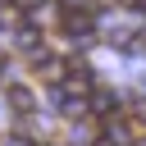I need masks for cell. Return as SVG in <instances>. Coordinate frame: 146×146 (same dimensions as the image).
Returning a JSON list of instances; mask_svg holds the SVG:
<instances>
[{"label": "cell", "mask_w": 146, "mask_h": 146, "mask_svg": "<svg viewBox=\"0 0 146 146\" xmlns=\"http://www.w3.org/2000/svg\"><path fill=\"white\" fill-rule=\"evenodd\" d=\"M87 105H91V114H96V119H119V96H114V91L91 87V91H87Z\"/></svg>", "instance_id": "obj_1"}, {"label": "cell", "mask_w": 146, "mask_h": 146, "mask_svg": "<svg viewBox=\"0 0 146 146\" xmlns=\"http://www.w3.org/2000/svg\"><path fill=\"white\" fill-rule=\"evenodd\" d=\"M5 96H9V105H14V114H32V91H27V87H9Z\"/></svg>", "instance_id": "obj_2"}]
</instances>
